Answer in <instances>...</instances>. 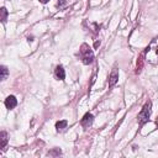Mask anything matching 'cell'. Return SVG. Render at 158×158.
I'll return each mask as SVG.
<instances>
[{"label":"cell","instance_id":"1","mask_svg":"<svg viewBox=\"0 0 158 158\" xmlns=\"http://www.w3.org/2000/svg\"><path fill=\"white\" fill-rule=\"evenodd\" d=\"M144 58L149 64L158 63V37H154L144 52Z\"/></svg>","mask_w":158,"mask_h":158},{"label":"cell","instance_id":"2","mask_svg":"<svg viewBox=\"0 0 158 158\" xmlns=\"http://www.w3.org/2000/svg\"><path fill=\"white\" fill-rule=\"evenodd\" d=\"M79 56H80V59L84 64H90L94 60V52L89 47V44H86V43L81 44L80 51H79Z\"/></svg>","mask_w":158,"mask_h":158},{"label":"cell","instance_id":"3","mask_svg":"<svg viewBox=\"0 0 158 158\" xmlns=\"http://www.w3.org/2000/svg\"><path fill=\"white\" fill-rule=\"evenodd\" d=\"M151 107H152L151 101H147L143 105V107H142V110H141V112L138 114V117H137L139 125H144L149 120V116H151V112H152V109Z\"/></svg>","mask_w":158,"mask_h":158},{"label":"cell","instance_id":"4","mask_svg":"<svg viewBox=\"0 0 158 158\" xmlns=\"http://www.w3.org/2000/svg\"><path fill=\"white\" fill-rule=\"evenodd\" d=\"M93 122H94V116H93V114H90V112H86V114L83 116L81 121H80V123H81V126H83L84 128H89V127L93 125Z\"/></svg>","mask_w":158,"mask_h":158},{"label":"cell","instance_id":"5","mask_svg":"<svg viewBox=\"0 0 158 158\" xmlns=\"http://www.w3.org/2000/svg\"><path fill=\"white\" fill-rule=\"evenodd\" d=\"M16 105H17V99L14 95H10V96H7L5 99V106H6V109L12 110L14 107H16Z\"/></svg>","mask_w":158,"mask_h":158},{"label":"cell","instance_id":"6","mask_svg":"<svg viewBox=\"0 0 158 158\" xmlns=\"http://www.w3.org/2000/svg\"><path fill=\"white\" fill-rule=\"evenodd\" d=\"M118 80V69L117 68H114L110 77H109V85L110 86H114Z\"/></svg>","mask_w":158,"mask_h":158},{"label":"cell","instance_id":"7","mask_svg":"<svg viewBox=\"0 0 158 158\" xmlns=\"http://www.w3.org/2000/svg\"><path fill=\"white\" fill-rule=\"evenodd\" d=\"M56 77L59 79V80H64L65 78V72H64V68L62 65H57L56 68Z\"/></svg>","mask_w":158,"mask_h":158},{"label":"cell","instance_id":"8","mask_svg":"<svg viewBox=\"0 0 158 158\" xmlns=\"http://www.w3.org/2000/svg\"><path fill=\"white\" fill-rule=\"evenodd\" d=\"M67 126H68V121L67 120H60V121H58L57 123H56V128H57V131H63L64 128H67Z\"/></svg>","mask_w":158,"mask_h":158},{"label":"cell","instance_id":"9","mask_svg":"<svg viewBox=\"0 0 158 158\" xmlns=\"http://www.w3.org/2000/svg\"><path fill=\"white\" fill-rule=\"evenodd\" d=\"M0 73H1V75H0V79H1V80H5V79L7 78V74H9V69H7L5 65H1V67H0Z\"/></svg>","mask_w":158,"mask_h":158},{"label":"cell","instance_id":"10","mask_svg":"<svg viewBox=\"0 0 158 158\" xmlns=\"http://www.w3.org/2000/svg\"><path fill=\"white\" fill-rule=\"evenodd\" d=\"M6 144H7V133L2 131L1 132V148H5Z\"/></svg>","mask_w":158,"mask_h":158},{"label":"cell","instance_id":"11","mask_svg":"<svg viewBox=\"0 0 158 158\" xmlns=\"http://www.w3.org/2000/svg\"><path fill=\"white\" fill-rule=\"evenodd\" d=\"M0 12H1V22L4 23V22H6V20H7V15H9V12H7V10H6L5 7H1Z\"/></svg>","mask_w":158,"mask_h":158},{"label":"cell","instance_id":"12","mask_svg":"<svg viewBox=\"0 0 158 158\" xmlns=\"http://www.w3.org/2000/svg\"><path fill=\"white\" fill-rule=\"evenodd\" d=\"M62 153V151L59 149V148H57V149H54V151H51L48 154H51V156H59Z\"/></svg>","mask_w":158,"mask_h":158},{"label":"cell","instance_id":"13","mask_svg":"<svg viewBox=\"0 0 158 158\" xmlns=\"http://www.w3.org/2000/svg\"><path fill=\"white\" fill-rule=\"evenodd\" d=\"M64 4H65V1H64V0H59L57 5H58V6H62V5H64Z\"/></svg>","mask_w":158,"mask_h":158},{"label":"cell","instance_id":"14","mask_svg":"<svg viewBox=\"0 0 158 158\" xmlns=\"http://www.w3.org/2000/svg\"><path fill=\"white\" fill-rule=\"evenodd\" d=\"M40 1H41L42 4H46V2H47V1H49V0H40Z\"/></svg>","mask_w":158,"mask_h":158},{"label":"cell","instance_id":"15","mask_svg":"<svg viewBox=\"0 0 158 158\" xmlns=\"http://www.w3.org/2000/svg\"><path fill=\"white\" fill-rule=\"evenodd\" d=\"M157 125H158V120H157Z\"/></svg>","mask_w":158,"mask_h":158}]
</instances>
